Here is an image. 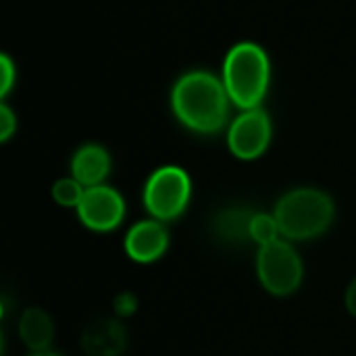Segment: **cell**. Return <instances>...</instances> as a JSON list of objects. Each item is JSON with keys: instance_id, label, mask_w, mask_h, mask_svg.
I'll list each match as a JSON object with an SVG mask.
<instances>
[{"instance_id": "1", "label": "cell", "mask_w": 356, "mask_h": 356, "mask_svg": "<svg viewBox=\"0 0 356 356\" xmlns=\"http://www.w3.org/2000/svg\"><path fill=\"white\" fill-rule=\"evenodd\" d=\"M229 94L211 71H190L181 75L171 92V106L181 125L196 134H217L229 117Z\"/></svg>"}, {"instance_id": "2", "label": "cell", "mask_w": 356, "mask_h": 356, "mask_svg": "<svg viewBox=\"0 0 356 356\" xmlns=\"http://www.w3.org/2000/svg\"><path fill=\"white\" fill-rule=\"evenodd\" d=\"M269 79V56L259 44L240 42L227 52L223 63V83L232 102L240 108H259L267 96Z\"/></svg>"}, {"instance_id": "3", "label": "cell", "mask_w": 356, "mask_h": 356, "mask_svg": "<svg viewBox=\"0 0 356 356\" xmlns=\"http://www.w3.org/2000/svg\"><path fill=\"white\" fill-rule=\"evenodd\" d=\"M273 215L284 238L313 240L330 229L336 217V207L323 190L296 188L277 200Z\"/></svg>"}, {"instance_id": "4", "label": "cell", "mask_w": 356, "mask_h": 356, "mask_svg": "<svg viewBox=\"0 0 356 356\" xmlns=\"http://www.w3.org/2000/svg\"><path fill=\"white\" fill-rule=\"evenodd\" d=\"M192 196V181L181 167L167 165L156 169L144 188V207L156 221L177 219Z\"/></svg>"}, {"instance_id": "5", "label": "cell", "mask_w": 356, "mask_h": 356, "mask_svg": "<svg viewBox=\"0 0 356 356\" xmlns=\"http://www.w3.org/2000/svg\"><path fill=\"white\" fill-rule=\"evenodd\" d=\"M257 275L269 294L290 296L300 288L305 267L298 252L288 242L277 240L269 246H261L257 257Z\"/></svg>"}, {"instance_id": "6", "label": "cell", "mask_w": 356, "mask_h": 356, "mask_svg": "<svg viewBox=\"0 0 356 356\" xmlns=\"http://www.w3.org/2000/svg\"><path fill=\"white\" fill-rule=\"evenodd\" d=\"M271 134L273 127L269 115L261 108H250L238 115L229 125L227 146L234 156L242 161H252L269 148Z\"/></svg>"}, {"instance_id": "7", "label": "cell", "mask_w": 356, "mask_h": 356, "mask_svg": "<svg viewBox=\"0 0 356 356\" xmlns=\"http://www.w3.org/2000/svg\"><path fill=\"white\" fill-rule=\"evenodd\" d=\"M77 217L92 232H111L125 217L123 196L104 184L86 188L83 198L77 207Z\"/></svg>"}, {"instance_id": "8", "label": "cell", "mask_w": 356, "mask_h": 356, "mask_svg": "<svg viewBox=\"0 0 356 356\" xmlns=\"http://www.w3.org/2000/svg\"><path fill=\"white\" fill-rule=\"evenodd\" d=\"M169 248V232L163 221L148 219L136 223L125 236V252L136 263H154Z\"/></svg>"}, {"instance_id": "9", "label": "cell", "mask_w": 356, "mask_h": 356, "mask_svg": "<svg viewBox=\"0 0 356 356\" xmlns=\"http://www.w3.org/2000/svg\"><path fill=\"white\" fill-rule=\"evenodd\" d=\"M125 346L127 334L117 319H96L81 334V348L90 356H121Z\"/></svg>"}, {"instance_id": "10", "label": "cell", "mask_w": 356, "mask_h": 356, "mask_svg": "<svg viewBox=\"0 0 356 356\" xmlns=\"http://www.w3.org/2000/svg\"><path fill=\"white\" fill-rule=\"evenodd\" d=\"M71 173L86 188L102 186L111 173V154L100 144H83L71 159Z\"/></svg>"}, {"instance_id": "11", "label": "cell", "mask_w": 356, "mask_h": 356, "mask_svg": "<svg viewBox=\"0 0 356 356\" xmlns=\"http://www.w3.org/2000/svg\"><path fill=\"white\" fill-rule=\"evenodd\" d=\"M19 336L27 348L33 353H44L52 344L54 338V323L52 317L44 309H27L19 319Z\"/></svg>"}, {"instance_id": "12", "label": "cell", "mask_w": 356, "mask_h": 356, "mask_svg": "<svg viewBox=\"0 0 356 356\" xmlns=\"http://www.w3.org/2000/svg\"><path fill=\"white\" fill-rule=\"evenodd\" d=\"M254 213L248 209H227L215 219V234L227 242H246L250 238V223Z\"/></svg>"}, {"instance_id": "13", "label": "cell", "mask_w": 356, "mask_h": 356, "mask_svg": "<svg viewBox=\"0 0 356 356\" xmlns=\"http://www.w3.org/2000/svg\"><path fill=\"white\" fill-rule=\"evenodd\" d=\"M280 236H282V232H280L275 215L254 213L252 223H250V238H252V242H257L259 246H269V244L277 242Z\"/></svg>"}, {"instance_id": "14", "label": "cell", "mask_w": 356, "mask_h": 356, "mask_svg": "<svg viewBox=\"0 0 356 356\" xmlns=\"http://www.w3.org/2000/svg\"><path fill=\"white\" fill-rule=\"evenodd\" d=\"M86 186H81L75 177H63L52 186V198L60 207H73L77 209L83 198Z\"/></svg>"}, {"instance_id": "15", "label": "cell", "mask_w": 356, "mask_h": 356, "mask_svg": "<svg viewBox=\"0 0 356 356\" xmlns=\"http://www.w3.org/2000/svg\"><path fill=\"white\" fill-rule=\"evenodd\" d=\"M0 69H2L0 94L6 96L10 92V88L15 86V81H17V69H15V63L10 60V56H6V54L0 56Z\"/></svg>"}, {"instance_id": "16", "label": "cell", "mask_w": 356, "mask_h": 356, "mask_svg": "<svg viewBox=\"0 0 356 356\" xmlns=\"http://www.w3.org/2000/svg\"><path fill=\"white\" fill-rule=\"evenodd\" d=\"M15 131H17V117L6 104H2L0 106V140L6 142Z\"/></svg>"}, {"instance_id": "17", "label": "cell", "mask_w": 356, "mask_h": 356, "mask_svg": "<svg viewBox=\"0 0 356 356\" xmlns=\"http://www.w3.org/2000/svg\"><path fill=\"white\" fill-rule=\"evenodd\" d=\"M136 309H138V300L131 292H123L115 298V311L119 317H129L136 313Z\"/></svg>"}, {"instance_id": "18", "label": "cell", "mask_w": 356, "mask_h": 356, "mask_svg": "<svg viewBox=\"0 0 356 356\" xmlns=\"http://www.w3.org/2000/svg\"><path fill=\"white\" fill-rule=\"evenodd\" d=\"M344 305L348 309V313L356 317V277L350 282L348 290H346V296H344Z\"/></svg>"}, {"instance_id": "19", "label": "cell", "mask_w": 356, "mask_h": 356, "mask_svg": "<svg viewBox=\"0 0 356 356\" xmlns=\"http://www.w3.org/2000/svg\"><path fill=\"white\" fill-rule=\"evenodd\" d=\"M31 356H60V355H56V353H50V350H44V353H33Z\"/></svg>"}]
</instances>
